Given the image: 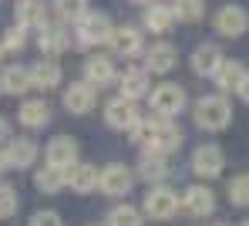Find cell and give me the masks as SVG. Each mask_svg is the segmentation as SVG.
Returning <instances> with one entry per match:
<instances>
[{
  "label": "cell",
  "mask_w": 249,
  "mask_h": 226,
  "mask_svg": "<svg viewBox=\"0 0 249 226\" xmlns=\"http://www.w3.org/2000/svg\"><path fill=\"white\" fill-rule=\"evenodd\" d=\"M17 118H20V125H27V129H44V125L51 122V108H47L44 101H24Z\"/></svg>",
  "instance_id": "484cf974"
},
{
  "label": "cell",
  "mask_w": 249,
  "mask_h": 226,
  "mask_svg": "<svg viewBox=\"0 0 249 226\" xmlns=\"http://www.w3.org/2000/svg\"><path fill=\"white\" fill-rule=\"evenodd\" d=\"M34 182H37L41 192H51V196H54V192H61V189L68 186V172H64V169H54V166H44L41 172L34 176Z\"/></svg>",
  "instance_id": "83f0119b"
},
{
  "label": "cell",
  "mask_w": 249,
  "mask_h": 226,
  "mask_svg": "<svg viewBox=\"0 0 249 226\" xmlns=\"http://www.w3.org/2000/svg\"><path fill=\"white\" fill-rule=\"evenodd\" d=\"M246 226H249V223H246Z\"/></svg>",
  "instance_id": "60d3db41"
},
{
  "label": "cell",
  "mask_w": 249,
  "mask_h": 226,
  "mask_svg": "<svg viewBox=\"0 0 249 226\" xmlns=\"http://www.w3.org/2000/svg\"><path fill=\"white\" fill-rule=\"evenodd\" d=\"M68 47V31L61 27H41V54L44 57H57Z\"/></svg>",
  "instance_id": "4316f807"
},
{
  "label": "cell",
  "mask_w": 249,
  "mask_h": 226,
  "mask_svg": "<svg viewBox=\"0 0 249 226\" xmlns=\"http://www.w3.org/2000/svg\"><path fill=\"white\" fill-rule=\"evenodd\" d=\"M182 209H185V216H196V220L212 216V209H215V196L209 192L206 186H189L185 196H182Z\"/></svg>",
  "instance_id": "30bf717a"
},
{
  "label": "cell",
  "mask_w": 249,
  "mask_h": 226,
  "mask_svg": "<svg viewBox=\"0 0 249 226\" xmlns=\"http://www.w3.org/2000/svg\"><path fill=\"white\" fill-rule=\"evenodd\" d=\"M17 24H20L24 31H41V27H47V10H44V3H37V0L17 3Z\"/></svg>",
  "instance_id": "d6986e66"
},
{
  "label": "cell",
  "mask_w": 249,
  "mask_h": 226,
  "mask_svg": "<svg viewBox=\"0 0 249 226\" xmlns=\"http://www.w3.org/2000/svg\"><path fill=\"white\" fill-rule=\"evenodd\" d=\"M108 44L115 47V54H118V57H131V54H138V51H142V31H138V27H131V24L115 27V31H111V38H108Z\"/></svg>",
  "instance_id": "4fadbf2b"
},
{
  "label": "cell",
  "mask_w": 249,
  "mask_h": 226,
  "mask_svg": "<svg viewBox=\"0 0 249 226\" xmlns=\"http://www.w3.org/2000/svg\"><path fill=\"white\" fill-rule=\"evenodd\" d=\"M196 125L206 129V132H222L229 122H232V108L222 94H206L196 101V112H192Z\"/></svg>",
  "instance_id": "7a4b0ae2"
},
{
  "label": "cell",
  "mask_w": 249,
  "mask_h": 226,
  "mask_svg": "<svg viewBox=\"0 0 249 226\" xmlns=\"http://www.w3.org/2000/svg\"><path fill=\"white\" fill-rule=\"evenodd\" d=\"M84 14H88L84 0H57V17L61 20H81Z\"/></svg>",
  "instance_id": "d6a6232c"
},
{
  "label": "cell",
  "mask_w": 249,
  "mask_h": 226,
  "mask_svg": "<svg viewBox=\"0 0 249 226\" xmlns=\"http://www.w3.org/2000/svg\"><path fill=\"white\" fill-rule=\"evenodd\" d=\"M111 20H108V14H101V10H88L81 20H78V41L84 47H94V44H105L108 38H111Z\"/></svg>",
  "instance_id": "3957f363"
},
{
  "label": "cell",
  "mask_w": 249,
  "mask_h": 226,
  "mask_svg": "<svg viewBox=\"0 0 249 226\" xmlns=\"http://www.w3.org/2000/svg\"><path fill=\"white\" fill-rule=\"evenodd\" d=\"M172 24H175V10H172L168 3H152V7L145 10V27H148V31L165 34V31H172Z\"/></svg>",
  "instance_id": "cb8c5ba5"
},
{
  "label": "cell",
  "mask_w": 249,
  "mask_h": 226,
  "mask_svg": "<svg viewBox=\"0 0 249 226\" xmlns=\"http://www.w3.org/2000/svg\"><path fill=\"white\" fill-rule=\"evenodd\" d=\"M229 203L232 206H249V172H243V176H236V179L229 182Z\"/></svg>",
  "instance_id": "4dcf8cb0"
},
{
  "label": "cell",
  "mask_w": 249,
  "mask_h": 226,
  "mask_svg": "<svg viewBox=\"0 0 249 226\" xmlns=\"http://www.w3.org/2000/svg\"><path fill=\"white\" fill-rule=\"evenodd\" d=\"M31 226H64V223H61V216H57V213H51V209H47V213H34Z\"/></svg>",
  "instance_id": "e575fe53"
},
{
  "label": "cell",
  "mask_w": 249,
  "mask_h": 226,
  "mask_svg": "<svg viewBox=\"0 0 249 226\" xmlns=\"http://www.w3.org/2000/svg\"><path fill=\"white\" fill-rule=\"evenodd\" d=\"M7 135H10V125H7V122L0 118V142H7Z\"/></svg>",
  "instance_id": "8d00e7d4"
},
{
  "label": "cell",
  "mask_w": 249,
  "mask_h": 226,
  "mask_svg": "<svg viewBox=\"0 0 249 226\" xmlns=\"http://www.w3.org/2000/svg\"><path fill=\"white\" fill-rule=\"evenodd\" d=\"M212 78H215L219 91H236L243 85V78H246V68H243L239 61H222V68H219Z\"/></svg>",
  "instance_id": "d4e9b609"
},
{
  "label": "cell",
  "mask_w": 249,
  "mask_h": 226,
  "mask_svg": "<svg viewBox=\"0 0 249 226\" xmlns=\"http://www.w3.org/2000/svg\"><path fill=\"white\" fill-rule=\"evenodd\" d=\"M145 68L148 71H155V75H165L175 68V47L168 44V41H159V44H152L145 51Z\"/></svg>",
  "instance_id": "e0dca14e"
},
{
  "label": "cell",
  "mask_w": 249,
  "mask_h": 226,
  "mask_svg": "<svg viewBox=\"0 0 249 226\" xmlns=\"http://www.w3.org/2000/svg\"><path fill=\"white\" fill-rule=\"evenodd\" d=\"M78 162V142L68 135H57L51 138V145H47V166H54V169H71Z\"/></svg>",
  "instance_id": "8fae6325"
},
{
  "label": "cell",
  "mask_w": 249,
  "mask_h": 226,
  "mask_svg": "<svg viewBox=\"0 0 249 226\" xmlns=\"http://www.w3.org/2000/svg\"><path fill=\"white\" fill-rule=\"evenodd\" d=\"M222 166H226V155H222L219 145H199L196 155H192V172L202 176V179H215L222 172Z\"/></svg>",
  "instance_id": "52a82bcc"
},
{
  "label": "cell",
  "mask_w": 249,
  "mask_h": 226,
  "mask_svg": "<svg viewBox=\"0 0 249 226\" xmlns=\"http://www.w3.org/2000/svg\"><path fill=\"white\" fill-rule=\"evenodd\" d=\"M17 206H20L17 192H14L10 186H3V182H0V220H10V216L17 213Z\"/></svg>",
  "instance_id": "836d02e7"
},
{
  "label": "cell",
  "mask_w": 249,
  "mask_h": 226,
  "mask_svg": "<svg viewBox=\"0 0 249 226\" xmlns=\"http://www.w3.org/2000/svg\"><path fill=\"white\" fill-rule=\"evenodd\" d=\"M34 159H37V145L31 138H10L7 142V162H10V169H27V166H34Z\"/></svg>",
  "instance_id": "2e32d148"
},
{
  "label": "cell",
  "mask_w": 249,
  "mask_h": 226,
  "mask_svg": "<svg viewBox=\"0 0 249 226\" xmlns=\"http://www.w3.org/2000/svg\"><path fill=\"white\" fill-rule=\"evenodd\" d=\"M68 172V186L74 189V192H94L98 189V169L94 166H88V162H74L71 169H64Z\"/></svg>",
  "instance_id": "ac0fdd59"
},
{
  "label": "cell",
  "mask_w": 249,
  "mask_h": 226,
  "mask_svg": "<svg viewBox=\"0 0 249 226\" xmlns=\"http://www.w3.org/2000/svg\"><path fill=\"white\" fill-rule=\"evenodd\" d=\"M108 226H142V213L135 206H115L108 213Z\"/></svg>",
  "instance_id": "f546056e"
},
{
  "label": "cell",
  "mask_w": 249,
  "mask_h": 226,
  "mask_svg": "<svg viewBox=\"0 0 249 226\" xmlns=\"http://www.w3.org/2000/svg\"><path fill=\"white\" fill-rule=\"evenodd\" d=\"M24 44H27V31H24L20 24H14V27L3 34V44H0V51H7V54H17V51H24Z\"/></svg>",
  "instance_id": "1f68e13d"
},
{
  "label": "cell",
  "mask_w": 249,
  "mask_h": 226,
  "mask_svg": "<svg viewBox=\"0 0 249 226\" xmlns=\"http://www.w3.org/2000/svg\"><path fill=\"white\" fill-rule=\"evenodd\" d=\"M215 31H219L222 38H243L249 31V14L243 7H236V3L222 7V10L215 14Z\"/></svg>",
  "instance_id": "ba28073f"
},
{
  "label": "cell",
  "mask_w": 249,
  "mask_h": 226,
  "mask_svg": "<svg viewBox=\"0 0 249 226\" xmlns=\"http://www.w3.org/2000/svg\"><path fill=\"white\" fill-rule=\"evenodd\" d=\"M131 182H135V176H131L124 166L111 162V166H105V172L98 176V189H101L105 196H124V192L131 189Z\"/></svg>",
  "instance_id": "9c48e42d"
},
{
  "label": "cell",
  "mask_w": 249,
  "mask_h": 226,
  "mask_svg": "<svg viewBox=\"0 0 249 226\" xmlns=\"http://www.w3.org/2000/svg\"><path fill=\"white\" fill-rule=\"evenodd\" d=\"M0 54H3V51H0Z\"/></svg>",
  "instance_id": "ab89813d"
},
{
  "label": "cell",
  "mask_w": 249,
  "mask_h": 226,
  "mask_svg": "<svg viewBox=\"0 0 249 226\" xmlns=\"http://www.w3.org/2000/svg\"><path fill=\"white\" fill-rule=\"evenodd\" d=\"M64 108L71 115H88L94 108V85H88V81L71 85V88L64 91Z\"/></svg>",
  "instance_id": "5bb4252c"
},
{
  "label": "cell",
  "mask_w": 249,
  "mask_h": 226,
  "mask_svg": "<svg viewBox=\"0 0 249 226\" xmlns=\"http://www.w3.org/2000/svg\"><path fill=\"white\" fill-rule=\"evenodd\" d=\"M222 51L215 44H199L196 47V54H192V71L199 75V78H212L219 68H222Z\"/></svg>",
  "instance_id": "7c38bea8"
},
{
  "label": "cell",
  "mask_w": 249,
  "mask_h": 226,
  "mask_svg": "<svg viewBox=\"0 0 249 226\" xmlns=\"http://www.w3.org/2000/svg\"><path fill=\"white\" fill-rule=\"evenodd\" d=\"M145 213H148V220L165 223V220H172L178 213V196L172 189H165V186H152L145 192Z\"/></svg>",
  "instance_id": "277c9868"
},
{
  "label": "cell",
  "mask_w": 249,
  "mask_h": 226,
  "mask_svg": "<svg viewBox=\"0 0 249 226\" xmlns=\"http://www.w3.org/2000/svg\"><path fill=\"white\" fill-rule=\"evenodd\" d=\"M138 172H142V179L148 182H159L168 176V162L162 152H152V149H145L142 152V159H138Z\"/></svg>",
  "instance_id": "7402d4cb"
},
{
  "label": "cell",
  "mask_w": 249,
  "mask_h": 226,
  "mask_svg": "<svg viewBox=\"0 0 249 226\" xmlns=\"http://www.w3.org/2000/svg\"><path fill=\"white\" fill-rule=\"evenodd\" d=\"M84 78H88V85H98V88L111 85V81H115V64H111V57H88Z\"/></svg>",
  "instance_id": "44dd1931"
},
{
  "label": "cell",
  "mask_w": 249,
  "mask_h": 226,
  "mask_svg": "<svg viewBox=\"0 0 249 226\" xmlns=\"http://www.w3.org/2000/svg\"><path fill=\"white\" fill-rule=\"evenodd\" d=\"M3 169H10V162H7V149H0V172Z\"/></svg>",
  "instance_id": "74e56055"
},
{
  "label": "cell",
  "mask_w": 249,
  "mask_h": 226,
  "mask_svg": "<svg viewBox=\"0 0 249 226\" xmlns=\"http://www.w3.org/2000/svg\"><path fill=\"white\" fill-rule=\"evenodd\" d=\"M182 108H185V91L178 85H159L152 91V112L159 118H175Z\"/></svg>",
  "instance_id": "5b68a950"
},
{
  "label": "cell",
  "mask_w": 249,
  "mask_h": 226,
  "mask_svg": "<svg viewBox=\"0 0 249 226\" xmlns=\"http://www.w3.org/2000/svg\"><path fill=\"white\" fill-rule=\"evenodd\" d=\"M118 81H122V94L135 101V98L148 94V68H124V75Z\"/></svg>",
  "instance_id": "ffe728a7"
},
{
  "label": "cell",
  "mask_w": 249,
  "mask_h": 226,
  "mask_svg": "<svg viewBox=\"0 0 249 226\" xmlns=\"http://www.w3.org/2000/svg\"><path fill=\"white\" fill-rule=\"evenodd\" d=\"M31 85H34V88H44V91L57 88V85H61V64H57L54 57H41V61L31 68Z\"/></svg>",
  "instance_id": "9a60e30c"
},
{
  "label": "cell",
  "mask_w": 249,
  "mask_h": 226,
  "mask_svg": "<svg viewBox=\"0 0 249 226\" xmlns=\"http://www.w3.org/2000/svg\"><path fill=\"white\" fill-rule=\"evenodd\" d=\"M135 3H145V0H135Z\"/></svg>",
  "instance_id": "f35d334b"
},
{
  "label": "cell",
  "mask_w": 249,
  "mask_h": 226,
  "mask_svg": "<svg viewBox=\"0 0 249 226\" xmlns=\"http://www.w3.org/2000/svg\"><path fill=\"white\" fill-rule=\"evenodd\" d=\"M236 91H239V98H243V101H246V105H249V75H246V78H243V85H239V88H236Z\"/></svg>",
  "instance_id": "d590c367"
},
{
  "label": "cell",
  "mask_w": 249,
  "mask_h": 226,
  "mask_svg": "<svg viewBox=\"0 0 249 226\" xmlns=\"http://www.w3.org/2000/svg\"><path fill=\"white\" fill-rule=\"evenodd\" d=\"M27 88H34V85H31V68L14 64V68H7V71L0 75V91H7V94H24Z\"/></svg>",
  "instance_id": "603a6c76"
},
{
  "label": "cell",
  "mask_w": 249,
  "mask_h": 226,
  "mask_svg": "<svg viewBox=\"0 0 249 226\" xmlns=\"http://www.w3.org/2000/svg\"><path fill=\"white\" fill-rule=\"evenodd\" d=\"M172 10H175V20H185V24H196V20L202 17V10H206V3H202V0H175V3H172Z\"/></svg>",
  "instance_id": "f1b7e54d"
},
{
  "label": "cell",
  "mask_w": 249,
  "mask_h": 226,
  "mask_svg": "<svg viewBox=\"0 0 249 226\" xmlns=\"http://www.w3.org/2000/svg\"><path fill=\"white\" fill-rule=\"evenodd\" d=\"M142 115H138V108H135V101L131 98H111L108 105H105V122L111 125V129H118V132H128L135 122H138Z\"/></svg>",
  "instance_id": "8992f818"
},
{
  "label": "cell",
  "mask_w": 249,
  "mask_h": 226,
  "mask_svg": "<svg viewBox=\"0 0 249 226\" xmlns=\"http://www.w3.org/2000/svg\"><path fill=\"white\" fill-rule=\"evenodd\" d=\"M131 142H138V145H145V149H152V152H175L178 145H182V129L178 125H172V118H138L131 129Z\"/></svg>",
  "instance_id": "6da1fadb"
}]
</instances>
